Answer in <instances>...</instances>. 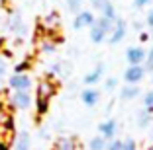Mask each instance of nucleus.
<instances>
[{"label":"nucleus","mask_w":153,"mask_h":150,"mask_svg":"<svg viewBox=\"0 0 153 150\" xmlns=\"http://www.w3.org/2000/svg\"><path fill=\"white\" fill-rule=\"evenodd\" d=\"M114 22H116V20H108V18H104V16L96 18V22L90 27V41H92V43H102V41L112 33Z\"/></svg>","instance_id":"f257e3e1"},{"label":"nucleus","mask_w":153,"mask_h":150,"mask_svg":"<svg viewBox=\"0 0 153 150\" xmlns=\"http://www.w3.org/2000/svg\"><path fill=\"white\" fill-rule=\"evenodd\" d=\"M16 140V129H14V123L8 121V123H0V148L6 150L8 146L14 144Z\"/></svg>","instance_id":"f03ea898"},{"label":"nucleus","mask_w":153,"mask_h":150,"mask_svg":"<svg viewBox=\"0 0 153 150\" xmlns=\"http://www.w3.org/2000/svg\"><path fill=\"white\" fill-rule=\"evenodd\" d=\"M143 76H145V68L141 64H137V66H128L126 70H124V80H126L130 86H137L143 80Z\"/></svg>","instance_id":"7ed1b4c3"},{"label":"nucleus","mask_w":153,"mask_h":150,"mask_svg":"<svg viewBox=\"0 0 153 150\" xmlns=\"http://www.w3.org/2000/svg\"><path fill=\"white\" fill-rule=\"evenodd\" d=\"M94 22H96V18L92 16V12H88V10H81L79 14H75L73 27H75V29H85V27H92Z\"/></svg>","instance_id":"20e7f679"},{"label":"nucleus","mask_w":153,"mask_h":150,"mask_svg":"<svg viewBox=\"0 0 153 150\" xmlns=\"http://www.w3.org/2000/svg\"><path fill=\"white\" fill-rule=\"evenodd\" d=\"M8 84H10V88H12L14 92H27L30 86H32V80H30L27 74H14L12 78H10Z\"/></svg>","instance_id":"39448f33"},{"label":"nucleus","mask_w":153,"mask_h":150,"mask_svg":"<svg viewBox=\"0 0 153 150\" xmlns=\"http://www.w3.org/2000/svg\"><path fill=\"white\" fill-rule=\"evenodd\" d=\"M145 57H147V51L141 47H130L126 51V61L130 62V66H137L145 62Z\"/></svg>","instance_id":"423d86ee"},{"label":"nucleus","mask_w":153,"mask_h":150,"mask_svg":"<svg viewBox=\"0 0 153 150\" xmlns=\"http://www.w3.org/2000/svg\"><path fill=\"white\" fill-rule=\"evenodd\" d=\"M124 37H126V22L120 20V18H116V22H114V29H112V33H110L108 41L112 45H118Z\"/></svg>","instance_id":"0eeeda50"},{"label":"nucleus","mask_w":153,"mask_h":150,"mask_svg":"<svg viewBox=\"0 0 153 150\" xmlns=\"http://www.w3.org/2000/svg\"><path fill=\"white\" fill-rule=\"evenodd\" d=\"M10 103L18 109H27L30 103H32V97H30L27 92H14L12 97H10Z\"/></svg>","instance_id":"6e6552de"},{"label":"nucleus","mask_w":153,"mask_h":150,"mask_svg":"<svg viewBox=\"0 0 153 150\" xmlns=\"http://www.w3.org/2000/svg\"><path fill=\"white\" fill-rule=\"evenodd\" d=\"M30 144H32V138H30V132L22 131L16 135V140H14V148L12 150H30Z\"/></svg>","instance_id":"1a4fd4ad"},{"label":"nucleus","mask_w":153,"mask_h":150,"mask_svg":"<svg viewBox=\"0 0 153 150\" xmlns=\"http://www.w3.org/2000/svg\"><path fill=\"white\" fill-rule=\"evenodd\" d=\"M102 74H104V64H96V68H94V70H90L88 74L85 76L82 82H85L86 86H94V84H98V82H100Z\"/></svg>","instance_id":"9d476101"},{"label":"nucleus","mask_w":153,"mask_h":150,"mask_svg":"<svg viewBox=\"0 0 153 150\" xmlns=\"http://www.w3.org/2000/svg\"><path fill=\"white\" fill-rule=\"evenodd\" d=\"M98 97H100V92H98V90H94V88H86L85 92L81 94L82 103H85V105H88V107L96 105V103H98Z\"/></svg>","instance_id":"9b49d317"},{"label":"nucleus","mask_w":153,"mask_h":150,"mask_svg":"<svg viewBox=\"0 0 153 150\" xmlns=\"http://www.w3.org/2000/svg\"><path fill=\"white\" fill-rule=\"evenodd\" d=\"M100 135H102V138H108V140H112L114 135H116V121H104V123H100L98 127Z\"/></svg>","instance_id":"f8f14e48"},{"label":"nucleus","mask_w":153,"mask_h":150,"mask_svg":"<svg viewBox=\"0 0 153 150\" xmlns=\"http://www.w3.org/2000/svg\"><path fill=\"white\" fill-rule=\"evenodd\" d=\"M37 96H41V97H53L55 96V84L53 82H39V86H37Z\"/></svg>","instance_id":"ddd939ff"},{"label":"nucleus","mask_w":153,"mask_h":150,"mask_svg":"<svg viewBox=\"0 0 153 150\" xmlns=\"http://www.w3.org/2000/svg\"><path fill=\"white\" fill-rule=\"evenodd\" d=\"M137 96H140V88H137V86L126 84L124 88L120 90V97H122V100H135Z\"/></svg>","instance_id":"4468645a"},{"label":"nucleus","mask_w":153,"mask_h":150,"mask_svg":"<svg viewBox=\"0 0 153 150\" xmlns=\"http://www.w3.org/2000/svg\"><path fill=\"white\" fill-rule=\"evenodd\" d=\"M151 123V113H149V111H140V113H137V127L140 129H145L147 127V125Z\"/></svg>","instance_id":"2eb2a0df"},{"label":"nucleus","mask_w":153,"mask_h":150,"mask_svg":"<svg viewBox=\"0 0 153 150\" xmlns=\"http://www.w3.org/2000/svg\"><path fill=\"white\" fill-rule=\"evenodd\" d=\"M55 150H75V142H73V138H59Z\"/></svg>","instance_id":"dca6fc26"},{"label":"nucleus","mask_w":153,"mask_h":150,"mask_svg":"<svg viewBox=\"0 0 153 150\" xmlns=\"http://www.w3.org/2000/svg\"><path fill=\"white\" fill-rule=\"evenodd\" d=\"M88 148H90V150H106V138L94 137L92 140L88 142Z\"/></svg>","instance_id":"f3484780"},{"label":"nucleus","mask_w":153,"mask_h":150,"mask_svg":"<svg viewBox=\"0 0 153 150\" xmlns=\"http://www.w3.org/2000/svg\"><path fill=\"white\" fill-rule=\"evenodd\" d=\"M36 105H37V113L43 115L49 107V97H41V96H36Z\"/></svg>","instance_id":"a211bd4d"},{"label":"nucleus","mask_w":153,"mask_h":150,"mask_svg":"<svg viewBox=\"0 0 153 150\" xmlns=\"http://www.w3.org/2000/svg\"><path fill=\"white\" fill-rule=\"evenodd\" d=\"M100 12H102L104 18H108V20H116V8H114L112 2H108V4L104 6V8L100 10Z\"/></svg>","instance_id":"6ab92c4d"},{"label":"nucleus","mask_w":153,"mask_h":150,"mask_svg":"<svg viewBox=\"0 0 153 150\" xmlns=\"http://www.w3.org/2000/svg\"><path fill=\"white\" fill-rule=\"evenodd\" d=\"M65 2H67V10H69V12H73V14H79V12H81L82 0H65Z\"/></svg>","instance_id":"aec40b11"},{"label":"nucleus","mask_w":153,"mask_h":150,"mask_svg":"<svg viewBox=\"0 0 153 150\" xmlns=\"http://www.w3.org/2000/svg\"><path fill=\"white\" fill-rule=\"evenodd\" d=\"M143 107H145V111H149L153 115V92H147L143 96Z\"/></svg>","instance_id":"412c9836"},{"label":"nucleus","mask_w":153,"mask_h":150,"mask_svg":"<svg viewBox=\"0 0 153 150\" xmlns=\"http://www.w3.org/2000/svg\"><path fill=\"white\" fill-rule=\"evenodd\" d=\"M12 29L16 31V33H24V31H26V27H24V23L20 22L18 16H16V18H12Z\"/></svg>","instance_id":"4be33fe9"},{"label":"nucleus","mask_w":153,"mask_h":150,"mask_svg":"<svg viewBox=\"0 0 153 150\" xmlns=\"http://www.w3.org/2000/svg\"><path fill=\"white\" fill-rule=\"evenodd\" d=\"M55 47H57V45L49 39H45L43 43H41V51H43V53H55Z\"/></svg>","instance_id":"5701e85b"},{"label":"nucleus","mask_w":153,"mask_h":150,"mask_svg":"<svg viewBox=\"0 0 153 150\" xmlns=\"http://www.w3.org/2000/svg\"><path fill=\"white\" fill-rule=\"evenodd\" d=\"M145 72H153V49L147 51V57H145Z\"/></svg>","instance_id":"b1692460"},{"label":"nucleus","mask_w":153,"mask_h":150,"mask_svg":"<svg viewBox=\"0 0 153 150\" xmlns=\"http://www.w3.org/2000/svg\"><path fill=\"white\" fill-rule=\"evenodd\" d=\"M57 23H59L57 14H49V16H45V27H55Z\"/></svg>","instance_id":"393cba45"},{"label":"nucleus","mask_w":153,"mask_h":150,"mask_svg":"<svg viewBox=\"0 0 153 150\" xmlns=\"http://www.w3.org/2000/svg\"><path fill=\"white\" fill-rule=\"evenodd\" d=\"M8 121H12V117H10V113L4 109V103L0 102V123H8Z\"/></svg>","instance_id":"a878e982"},{"label":"nucleus","mask_w":153,"mask_h":150,"mask_svg":"<svg viewBox=\"0 0 153 150\" xmlns=\"http://www.w3.org/2000/svg\"><path fill=\"white\" fill-rule=\"evenodd\" d=\"M106 150H124V140H110L106 144Z\"/></svg>","instance_id":"bb28decb"},{"label":"nucleus","mask_w":153,"mask_h":150,"mask_svg":"<svg viewBox=\"0 0 153 150\" xmlns=\"http://www.w3.org/2000/svg\"><path fill=\"white\" fill-rule=\"evenodd\" d=\"M110 0H90V4H92V10H102L104 6L108 4Z\"/></svg>","instance_id":"cd10ccee"},{"label":"nucleus","mask_w":153,"mask_h":150,"mask_svg":"<svg viewBox=\"0 0 153 150\" xmlns=\"http://www.w3.org/2000/svg\"><path fill=\"white\" fill-rule=\"evenodd\" d=\"M30 68V62H20L18 66H14V70H16V74H24V72Z\"/></svg>","instance_id":"c85d7f7f"},{"label":"nucleus","mask_w":153,"mask_h":150,"mask_svg":"<svg viewBox=\"0 0 153 150\" xmlns=\"http://www.w3.org/2000/svg\"><path fill=\"white\" fill-rule=\"evenodd\" d=\"M116 84H118V82H116V78H108L106 82H104V86H106V90H108V92H112V90L116 88Z\"/></svg>","instance_id":"c756f323"},{"label":"nucleus","mask_w":153,"mask_h":150,"mask_svg":"<svg viewBox=\"0 0 153 150\" xmlns=\"http://www.w3.org/2000/svg\"><path fill=\"white\" fill-rule=\"evenodd\" d=\"M6 70H8V66H6V61H4V57L0 55V78L6 74Z\"/></svg>","instance_id":"7c9ffc66"},{"label":"nucleus","mask_w":153,"mask_h":150,"mask_svg":"<svg viewBox=\"0 0 153 150\" xmlns=\"http://www.w3.org/2000/svg\"><path fill=\"white\" fill-rule=\"evenodd\" d=\"M124 150H137V148H135V142L131 140V138L126 140V142H124Z\"/></svg>","instance_id":"2f4dec72"},{"label":"nucleus","mask_w":153,"mask_h":150,"mask_svg":"<svg viewBox=\"0 0 153 150\" xmlns=\"http://www.w3.org/2000/svg\"><path fill=\"white\" fill-rule=\"evenodd\" d=\"M151 0H134V6L135 8H143V6H147Z\"/></svg>","instance_id":"473e14b6"},{"label":"nucleus","mask_w":153,"mask_h":150,"mask_svg":"<svg viewBox=\"0 0 153 150\" xmlns=\"http://www.w3.org/2000/svg\"><path fill=\"white\" fill-rule=\"evenodd\" d=\"M145 23H147L149 27H153V10H149V12H147V18H145Z\"/></svg>","instance_id":"72a5a7b5"},{"label":"nucleus","mask_w":153,"mask_h":150,"mask_svg":"<svg viewBox=\"0 0 153 150\" xmlns=\"http://www.w3.org/2000/svg\"><path fill=\"white\" fill-rule=\"evenodd\" d=\"M147 150H153V146H149V148H147Z\"/></svg>","instance_id":"f704fd0d"},{"label":"nucleus","mask_w":153,"mask_h":150,"mask_svg":"<svg viewBox=\"0 0 153 150\" xmlns=\"http://www.w3.org/2000/svg\"><path fill=\"white\" fill-rule=\"evenodd\" d=\"M151 137H153V131H151Z\"/></svg>","instance_id":"c9c22d12"},{"label":"nucleus","mask_w":153,"mask_h":150,"mask_svg":"<svg viewBox=\"0 0 153 150\" xmlns=\"http://www.w3.org/2000/svg\"><path fill=\"white\" fill-rule=\"evenodd\" d=\"M151 84H153V80H151Z\"/></svg>","instance_id":"e433bc0d"},{"label":"nucleus","mask_w":153,"mask_h":150,"mask_svg":"<svg viewBox=\"0 0 153 150\" xmlns=\"http://www.w3.org/2000/svg\"><path fill=\"white\" fill-rule=\"evenodd\" d=\"M0 150H2V148H0Z\"/></svg>","instance_id":"4c0bfd02"}]
</instances>
